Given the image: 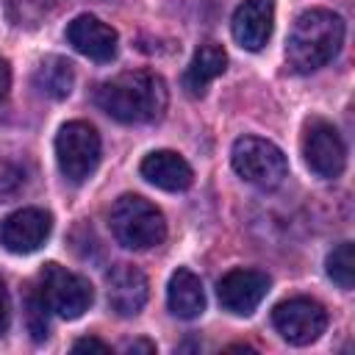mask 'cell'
I'll use <instances>...</instances> for the list:
<instances>
[{"mask_svg": "<svg viewBox=\"0 0 355 355\" xmlns=\"http://www.w3.org/2000/svg\"><path fill=\"white\" fill-rule=\"evenodd\" d=\"M94 103L111 119L125 125H144L164 116L169 92L158 72L130 69L119 72L111 80H103L94 89Z\"/></svg>", "mask_w": 355, "mask_h": 355, "instance_id": "1", "label": "cell"}, {"mask_svg": "<svg viewBox=\"0 0 355 355\" xmlns=\"http://www.w3.org/2000/svg\"><path fill=\"white\" fill-rule=\"evenodd\" d=\"M344 44V19L330 8H305L288 33L286 61L294 72L308 75L338 55Z\"/></svg>", "mask_w": 355, "mask_h": 355, "instance_id": "2", "label": "cell"}, {"mask_svg": "<svg viewBox=\"0 0 355 355\" xmlns=\"http://www.w3.org/2000/svg\"><path fill=\"white\" fill-rule=\"evenodd\" d=\"M114 239L128 250H150L166 239L164 214L139 194H122L108 211Z\"/></svg>", "mask_w": 355, "mask_h": 355, "instance_id": "3", "label": "cell"}, {"mask_svg": "<svg viewBox=\"0 0 355 355\" xmlns=\"http://www.w3.org/2000/svg\"><path fill=\"white\" fill-rule=\"evenodd\" d=\"M230 164L241 180H247L250 186H258L263 191L277 189L288 175L286 153L275 141L261 139V136L236 139L233 150H230Z\"/></svg>", "mask_w": 355, "mask_h": 355, "instance_id": "4", "label": "cell"}, {"mask_svg": "<svg viewBox=\"0 0 355 355\" xmlns=\"http://www.w3.org/2000/svg\"><path fill=\"white\" fill-rule=\"evenodd\" d=\"M100 150L103 147L97 130L83 119H72L61 125L55 136V161L69 183H83L86 178L94 175L100 164Z\"/></svg>", "mask_w": 355, "mask_h": 355, "instance_id": "5", "label": "cell"}, {"mask_svg": "<svg viewBox=\"0 0 355 355\" xmlns=\"http://www.w3.org/2000/svg\"><path fill=\"white\" fill-rule=\"evenodd\" d=\"M39 291L47 302V308L53 313H58L61 319H80L92 300V283L86 277H80L78 272H69L61 263H44L39 272Z\"/></svg>", "mask_w": 355, "mask_h": 355, "instance_id": "6", "label": "cell"}, {"mask_svg": "<svg viewBox=\"0 0 355 355\" xmlns=\"http://www.w3.org/2000/svg\"><path fill=\"white\" fill-rule=\"evenodd\" d=\"M272 324L283 341H288L294 347H305V344H313L324 333L327 311L322 302H316L311 297H291V300H283L275 305Z\"/></svg>", "mask_w": 355, "mask_h": 355, "instance_id": "7", "label": "cell"}, {"mask_svg": "<svg viewBox=\"0 0 355 355\" xmlns=\"http://www.w3.org/2000/svg\"><path fill=\"white\" fill-rule=\"evenodd\" d=\"M302 155L313 175L333 180L347 166V147L341 133L327 119H308L302 130Z\"/></svg>", "mask_w": 355, "mask_h": 355, "instance_id": "8", "label": "cell"}, {"mask_svg": "<svg viewBox=\"0 0 355 355\" xmlns=\"http://www.w3.org/2000/svg\"><path fill=\"white\" fill-rule=\"evenodd\" d=\"M269 275L261 269H230L216 283L219 305L233 316H250L269 294Z\"/></svg>", "mask_w": 355, "mask_h": 355, "instance_id": "9", "label": "cell"}, {"mask_svg": "<svg viewBox=\"0 0 355 355\" xmlns=\"http://www.w3.org/2000/svg\"><path fill=\"white\" fill-rule=\"evenodd\" d=\"M53 230V216L42 208H19L0 222V244L14 255L36 252Z\"/></svg>", "mask_w": 355, "mask_h": 355, "instance_id": "10", "label": "cell"}, {"mask_svg": "<svg viewBox=\"0 0 355 355\" xmlns=\"http://www.w3.org/2000/svg\"><path fill=\"white\" fill-rule=\"evenodd\" d=\"M67 42L80 55H86V58H92L97 64H108L116 55L119 36L108 22H103V19L92 17V14H78L67 25Z\"/></svg>", "mask_w": 355, "mask_h": 355, "instance_id": "11", "label": "cell"}, {"mask_svg": "<svg viewBox=\"0 0 355 355\" xmlns=\"http://www.w3.org/2000/svg\"><path fill=\"white\" fill-rule=\"evenodd\" d=\"M272 28H275V0H244L230 19L233 39L239 42V47L250 53L263 50V44L272 36Z\"/></svg>", "mask_w": 355, "mask_h": 355, "instance_id": "12", "label": "cell"}, {"mask_svg": "<svg viewBox=\"0 0 355 355\" xmlns=\"http://www.w3.org/2000/svg\"><path fill=\"white\" fill-rule=\"evenodd\" d=\"M105 286H108V305L116 316H136L150 294L147 277L141 269L130 266V263H116L108 275H105Z\"/></svg>", "mask_w": 355, "mask_h": 355, "instance_id": "13", "label": "cell"}, {"mask_svg": "<svg viewBox=\"0 0 355 355\" xmlns=\"http://www.w3.org/2000/svg\"><path fill=\"white\" fill-rule=\"evenodd\" d=\"M139 172L150 186L161 191H186L194 183V172L189 161L175 150H155L144 155Z\"/></svg>", "mask_w": 355, "mask_h": 355, "instance_id": "14", "label": "cell"}, {"mask_svg": "<svg viewBox=\"0 0 355 355\" xmlns=\"http://www.w3.org/2000/svg\"><path fill=\"white\" fill-rule=\"evenodd\" d=\"M227 67V53L216 42H205L194 50L186 72H183V89L189 97H202L211 80H216Z\"/></svg>", "mask_w": 355, "mask_h": 355, "instance_id": "15", "label": "cell"}, {"mask_svg": "<svg viewBox=\"0 0 355 355\" xmlns=\"http://www.w3.org/2000/svg\"><path fill=\"white\" fill-rule=\"evenodd\" d=\"M166 305L178 319H197L205 311L202 280L191 269L178 266L166 286Z\"/></svg>", "mask_w": 355, "mask_h": 355, "instance_id": "16", "label": "cell"}, {"mask_svg": "<svg viewBox=\"0 0 355 355\" xmlns=\"http://www.w3.org/2000/svg\"><path fill=\"white\" fill-rule=\"evenodd\" d=\"M75 83V69L64 55H47L39 61L36 72H33V86L39 94L50 97V100H64L69 97Z\"/></svg>", "mask_w": 355, "mask_h": 355, "instance_id": "17", "label": "cell"}, {"mask_svg": "<svg viewBox=\"0 0 355 355\" xmlns=\"http://www.w3.org/2000/svg\"><path fill=\"white\" fill-rule=\"evenodd\" d=\"M324 269H327V277L349 291L352 288V280H355V258H352V241H341L336 244L330 252H327V261H324Z\"/></svg>", "mask_w": 355, "mask_h": 355, "instance_id": "18", "label": "cell"}, {"mask_svg": "<svg viewBox=\"0 0 355 355\" xmlns=\"http://www.w3.org/2000/svg\"><path fill=\"white\" fill-rule=\"evenodd\" d=\"M50 308L42 297L39 288L28 286L25 288V324H28V333L33 341H44L47 338V330H50Z\"/></svg>", "mask_w": 355, "mask_h": 355, "instance_id": "19", "label": "cell"}, {"mask_svg": "<svg viewBox=\"0 0 355 355\" xmlns=\"http://www.w3.org/2000/svg\"><path fill=\"white\" fill-rule=\"evenodd\" d=\"M22 186H25V169L14 158L0 153V202L14 200L22 191Z\"/></svg>", "mask_w": 355, "mask_h": 355, "instance_id": "20", "label": "cell"}, {"mask_svg": "<svg viewBox=\"0 0 355 355\" xmlns=\"http://www.w3.org/2000/svg\"><path fill=\"white\" fill-rule=\"evenodd\" d=\"M72 352H111V347L94 336H86V338H78L72 344Z\"/></svg>", "mask_w": 355, "mask_h": 355, "instance_id": "21", "label": "cell"}, {"mask_svg": "<svg viewBox=\"0 0 355 355\" xmlns=\"http://www.w3.org/2000/svg\"><path fill=\"white\" fill-rule=\"evenodd\" d=\"M11 324V300H8V291H6V283L0 277V336L8 330Z\"/></svg>", "mask_w": 355, "mask_h": 355, "instance_id": "22", "label": "cell"}, {"mask_svg": "<svg viewBox=\"0 0 355 355\" xmlns=\"http://www.w3.org/2000/svg\"><path fill=\"white\" fill-rule=\"evenodd\" d=\"M8 89H11V69H8V64L0 58V103L6 100Z\"/></svg>", "mask_w": 355, "mask_h": 355, "instance_id": "23", "label": "cell"}, {"mask_svg": "<svg viewBox=\"0 0 355 355\" xmlns=\"http://www.w3.org/2000/svg\"><path fill=\"white\" fill-rule=\"evenodd\" d=\"M125 352H155V344L153 341H133V344H125Z\"/></svg>", "mask_w": 355, "mask_h": 355, "instance_id": "24", "label": "cell"}]
</instances>
